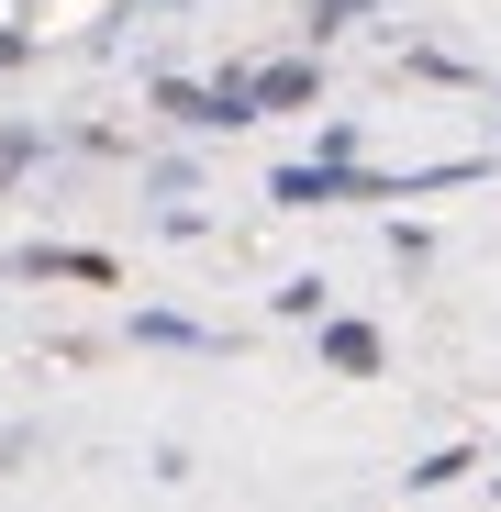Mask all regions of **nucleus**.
<instances>
[{
	"label": "nucleus",
	"instance_id": "f257e3e1",
	"mask_svg": "<svg viewBox=\"0 0 501 512\" xmlns=\"http://www.w3.org/2000/svg\"><path fill=\"white\" fill-rule=\"evenodd\" d=\"M268 201H290V212H312V201H390V179L379 167H357V156H301V167H268Z\"/></svg>",
	"mask_w": 501,
	"mask_h": 512
},
{
	"label": "nucleus",
	"instance_id": "f03ea898",
	"mask_svg": "<svg viewBox=\"0 0 501 512\" xmlns=\"http://www.w3.org/2000/svg\"><path fill=\"white\" fill-rule=\"evenodd\" d=\"M245 90H257V123H268V112H301V101L323 90V45H312V56H268V67H245Z\"/></svg>",
	"mask_w": 501,
	"mask_h": 512
},
{
	"label": "nucleus",
	"instance_id": "7ed1b4c3",
	"mask_svg": "<svg viewBox=\"0 0 501 512\" xmlns=\"http://www.w3.org/2000/svg\"><path fill=\"white\" fill-rule=\"evenodd\" d=\"M379 357H390L379 323H323V368H334V379H379Z\"/></svg>",
	"mask_w": 501,
	"mask_h": 512
},
{
	"label": "nucleus",
	"instance_id": "20e7f679",
	"mask_svg": "<svg viewBox=\"0 0 501 512\" xmlns=\"http://www.w3.org/2000/svg\"><path fill=\"white\" fill-rule=\"evenodd\" d=\"M12 279H112V256H90V245H23Z\"/></svg>",
	"mask_w": 501,
	"mask_h": 512
},
{
	"label": "nucleus",
	"instance_id": "39448f33",
	"mask_svg": "<svg viewBox=\"0 0 501 512\" xmlns=\"http://www.w3.org/2000/svg\"><path fill=\"white\" fill-rule=\"evenodd\" d=\"M134 346H179V357H223V334L190 312H134Z\"/></svg>",
	"mask_w": 501,
	"mask_h": 512
},
{
	"label": "nucleus",
	"instance_id": "423d86ee",
	"mask_svg": "<svg viewBox=\"0 0 501 512\" xmlns=\"http://www.w3.org/2000/svg\"><path fill=\"white\" fill-rule=\"evenodd\" d=\"M156 112L190 123V134H212V90H201V78H156Z\"/></svg>",
	"mask_w": 501,
	"mask_h": 512
},
{
	"label": "nucleus",
	"instance_id": "0eeeda50",
	"mask_svg": "<svg viewBox=\"0 0 501 512\" xmlns=\"http://www.w3.org/2000/svg\"><path fill=\"white\" fill-rule=\"evenodd\" d=\"M201 90H212V134H234V123H257V90H245V67L201 78Z\"/></svg>",
	"mask_w": 501,
	"mask_h": 512
},
{
	"label": "nucleus",
	"instance_id": "6e6552de",
	"mask_svg": "<svg viewBox=\"0 0 501 512\" xmlns=\"http://www.w3.org/2000/svg\"><path fill=\"white\" fill-rule=\"evenodd\" d=\"M268 312H279V323H323V279H279Z\"/></svg>",
	"mask_w": 501,
	"mask_h": 512
},
{
	"label": "nucleus",
	"instance_id": "1a4fd4ad",
	"mask_svg": "<svg viewBox=\"0 0 501 512\" xmlns=\"http://www.w3.org/2000/svg\"><path fill=\"white\" fill-rule=\"evenodd\" d=\"M468 468H479V457H468V446H435V457H424V468H401V479H412V490H446V479H468Z\"/></svg>",
	"mask_w": 501,
	"mask_h": 512
},
{
	"label": "nucleus",
	"instance_id": "9d476101",
	"mask_svg": "<svg viewBox=\"0 0 501 512\" xmlns=\"http://www.w3.org/2000/svg\"><path fill=\"white\" fill-rule=\"evenodd\" d=\"M357 12H379V0H312V12H301V34H312V45H323V34H346V23H357Z\"/></svg>",
	"mask_w": 501,
	"mask_h": 512
},
{
	"label": "nucleus",
	"instance_id": "9b49d317",
	"mask_svg": "<svg viewBox=\"0 0 501 512\" xmlns=\"http://www.w3.org/2000/svg\"><path fill=\"white\" fill-rule=\"evenodd\" d=\"M34 145H45V134H0V179H23V167H34Z\"/></svg>",
	"mask_w": 501,
	"mask_h": 512
},
{
	"label": "nucleus",
	"instance_id": "f8f14e48",
	"mask_svg": "<svg viewBox=\"0 0 501 512\" xmlns=\"http://www.w3.org/2000/svg\"><path fill=\"white\" fill-rule=\"evenodd\" d=\"M23 56H34V34H23V23H12V34H0V78H12V67H23Z\"/></svg>",
	"mask_w": 501,
	"mask_h": 512
}]
</instances>
